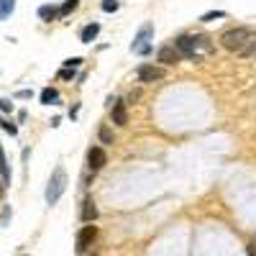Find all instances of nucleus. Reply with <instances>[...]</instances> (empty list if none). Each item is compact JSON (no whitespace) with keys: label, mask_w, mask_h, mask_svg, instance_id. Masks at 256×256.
Instances as JSON below:
<instances>
[{"label":"nucleus","mask_w":256,"mask_h":256,"mask_svg":"<svg viewBox=\"0 0 256 256\" xmlns=\"http://www.w3.org/2000/svg\"><path fill=\"white\" fill-rule=\"evenodd\" d=\"M221 44L223 49L228 51H236L239 57H251L256 54V33L249 31V29H228L223 36H221Z\"/></svg>","instance_id":"nucleus-1"},{"label":"nucleus","mask_w":256,"mask_h":256,"mask_svg":"<svg viewBox=\"0 0 256 256\" xmlns=\"http://www.w3.org/2000/svg\"><path fill=\"white\" fill-rule=\"evenodd\" d=\"M64 187H67V175H64L62 167H57V169H54V175H51V179H49V185H47V203L49 205L59 203Z\"/></svg>","instance_id":"nucleus-2"},{"label":"nucleus","mask_w":256,"mask_h":256,"mask_svg":"<svg viewBox=\"0 0 256 256\" xmlns=\"http://www.w3.org/2000/svg\"><path fill=\"white\" fill-rule=\"evenodd\" d=\"M95 239H97V228H95V225H85V228L77 233V239H75V251H77V254H85L90 246H93Z\"/></svg>","instance_id":"nucleus-3"},{"label":"nucleus","mask_w":256,"mask_h":256,"mask_svg":"<svg viewBox=\"0 0 256 256\" xmlns=\"http://www.w3.org/2000/svg\"><path fill=\"white\" fill-rule=\"evenodd\" d=\"M175 49L182 54V57H187V59H197V54H195L197 39H195V36H187V33L177 36V39H175Z\"/></svg>","instance_id":"nucleus-4"},{"label":"nucleus","mask_w":256,"mask_h":256,"mask_svg":"<svg viewBox=\"0 0 256 256\" xmlns=\"http://www.w3.org/2000/svg\"><path fill=\"white\" fill-rule=\"evenodd\" d=\"M151 33H154V26H151V23L141 26V31H139V36H136V39H133L131 49H133V51H139V54H149V51H151V47H149V39H151Z\"/></svg>","instance_id":"nucleus-5"},{"label":"nucleus","mask_w":256,"mask_h":256,"mask_svg":"<svg viewBox=\"0 0 256 256\" xmlns=\"http://www.w3.org/2000/svg\"><path fill=\"white\" fill-rule=\"evenodd\" d=\"M136 75H139L141 82H157V80H164V69L154 67V64H141Z\"/></svg>","instance_id":"nucleus-6"},{"label":"nucleus","mask_w":256,"mask_h":256,"mask_svg":"<svg viewBox=\"0 0 256 256\" xmlns=\"http://www.w3.org/2000/svg\"><path fill=\"white\" fill-rule=\"evenodd\" d=\"M105 161H108V157H105V151L100 149V146H93V149L87 151V167L93 169V172L103 169V167H105Z\"/></svg>","instance_id":"nucleus-7"},{"label":"nucleus","mask_w":256,"mask_h":256,"mask_svg":"<svg viewBox=\"0 0 256 256\" xmlns=\"http://www.w3.org/2000/svg\"><path fill=\"white\" fill-rule=\"evenodd\" d=\"M157 59H159L161 64H167V67H172V64H177V62L182 59V54H179L175 47H161V49L157 51Z\"/></svg>","instance_id":"nucleus-8"},{"label":"nucleus","mask_w":256,"mask_h":256,"mask_svg":"<svg viewBox=\"0 0 256 256\" xmlns=\"http://www.w3.org/2000/svg\"><path fill=\"white\" fill-rule=\"evenodd\" d=\"M113 103V123L126 126L128 123V113H126V103L123 100H111Z\"/></svg>","instance_id":"nucleus-9"},{"label":"nucleus","mask_w":256,"mask_h":256,"mask_svg":"<svg viewBox=\"0 0 256 256\" xmlns=\"http://www.w3.org/2000/svg\"><path fill=\"white\" fill-rule=\"evenodd\" d=\"M95 218H97V208H95L93 200L87 197L85 203H82V221H85V223H93Z\"/></svg>","instance_id":"nucleus-10"},{"label":"nucleus","mask_w":256,"mask_h":256,"mask_svg":"<svg viewBox=\"0 0 256 256\" xmlns=\"http://www.w3.org/2000/svg\"><path fill=\"white\" fill-rule=\"evenodd\" d=\"M100 33V23H90V26H85V29H82V41H85V44H93V39H95V36Z\"/></svg>","instance_id":"nucleus-11"},{"label":"nucleus","mask_w":256,"mask_h":256,"mask_svg":"<svg viewBox=\"0 0 256 256\" xmlns=\"http://www.w3.org/2000/svg\"><path fill=\"white\" fill-rule=\"evenodd\" d=\"M39 16L44 18V21H54V18L59 16V11H57L54 5H41V8H39Z\"/></svg>","instance_id":"nucleus-12"},{"label":"nucleus","mask_w":256,"mask_h":256,"mask_svg":"<svg viewBox=\"0 0 256 256\" xmlns=\"http://www.w3.org/2000/svg\"><path fill=\"white\" fill-rule=\"evenodd\" d=\"M0 175H3V185L11 182V169H8V161H5V154L0 149Z\"/></svg>","instance_id":"nucleus-13"},{"label":"nucleus","mask_w":256,"mask_h":256,"mask_svg":"<svg viewBox=\"0 0 256 256\" xmlns=\"http://www.w3.org/2000/svg\"><path fill=\"white\" fill-rule=\"evenodd\" d=\"M16 11V0H0V18H8Z\"/></svg>","instance_id":"nucleus-14"},{"label":"nucleus","mask_w":256,"mask_h":256,"mask_svg":"<svg viewBox=\"0 0 256 256\" xmlns=\"http://www.w3.org/2000/svg\"><path fill=\"white\" fill-rule=\"evenodd\" d=\"M57 97H59V93H57V90H54V87H47V90L41 93V103H44V105H51Z\"/></svg>","instance_id":"nucleus-15"},{"label":"nucleus","mask_w":256,"mask_h":256,"mask_svg":"<svg viewBox=\"0 0 256 256\" xmlns=\"http://www.w3.org/2000/svg\"><path fill=\"white\" fill-rule=\"evenodd\" d=\"M77 5H80V0H67V3H64V5L59 8V16H67V13H72Z\"/></svg>","instance_id":"nucleus-16"},{"label":"nucleus","mask_w":256,"mask_h":256,"mask_svg":"<svg viewBox=\"0 0 256 256\" xmlns=\"http://www.w3.org/2000/svg\"><path fill=\"white\" fill-rule=\"evenodd\" d=\"M100 141H103V144H113V133H111V128H108V126L100 128Z\"/></svg>","instance_id":"nucleus-17"},{"label":"nucleus","mask_w":256,"mask_h":256,"mask_svg":"<svg viewBox=\"0 0 256 256\" xmlns=\"http://www.w3.org/2000/svg\"><path fill=\"white\" fill-rule=\"evenodd\" d=\"M215 18H225V11H210V13H205L203 18H200V21H215Z\"/></svg>","instance_id":"nucleus-18"},{"label":"nucleus","mask_w":256,"mask_h":256,"mask_svg":"<svg viewBox=\"0 0 256 256\" xmlns=\"http://www.w3.org/2000/svg\"><path fill=\"white\" fill-rule=\"evenodd\" d=\"M103 11H105V13L118 11V3H115V0H103Z\"/></svg>","instance_id":"nucleus-19"},{"label":"nucleus","mask_w":256,"mask_h":256,"mask_svg":"<svg viewBox=\"0 0 256 256\" xmlns=\"http://www.w3.org/2000/svg\"><path fill=\"white\" fill-rule=\"evenodd\" d=\"M80 64H82V59H80V57H72V59L64 62V69H75V67H80Z\"/></svg>","instance_id":"nucleus-20"},{"label":"nucleus","mask_w":256,"mask_h":256,"mask_svg":"<svg viewBox=\"0 0 256 256\" xmlns=\"http://www.w3.org/2000/svg\"><path fill=\"white\" fill-rule=\"evenodd\" d=\"M0 111L11 113V111H13V103H11V100H5V97H0Z\"/></svg>","instance_id":"nucleus-21"},{"label":"nucleus","mask_w":256,"mask_h":256,"mask_svg":"<svg viewBox=\"0 0 256 256\" xmlns=\"http://www.w3.org/2000/svg\"><path fill=\"white\" fill-rule=\"evenodd\" d=\"M59 77H62V80H72V77H75V69H62Z\"/></svg>","instance_id":"nucleus-22"},{"label":"nucleus","mask_w":256,"mask_h":256,"mask_svg":"<svg viewBox=\"0 0 256 256\" xmlns=\"http://www.w3.org/2000/svg\"><path fill=\"white\" fill-rule=\"evenodd\" d=\"M3 128H5V131L11 133V136H16V133H18V128H16L13 123H3Z\"/></svg>","instance_id":"nucleus-23"},{"label":"nucleus","mask_w":256,"mask_h":256,"mask_svg":"<svg viewBox=\"0 0 256 256\" xmlns=\"http://www.w3.org/2000/svg\"><path fill=\"white\" fill-rule=\"evenodd\" d=\"M249 256H256V243H251V246H249Z\"/></svg>","instance_id":"nucleus-24"},{"label":"nucleus","mask_w":256,"mask_h":256,"mask_svg":"<svg viewBox=\"0 0 256 256\" xmlns=\"http://www.w3.org/2000/svg\"><path fill=\"white\" fill-rule=\"evenodd\" d=\"M3 195H5V185L0 182V197H3Z\"/></svg>","instance_id":"nucleus-25"}]
</instances>
